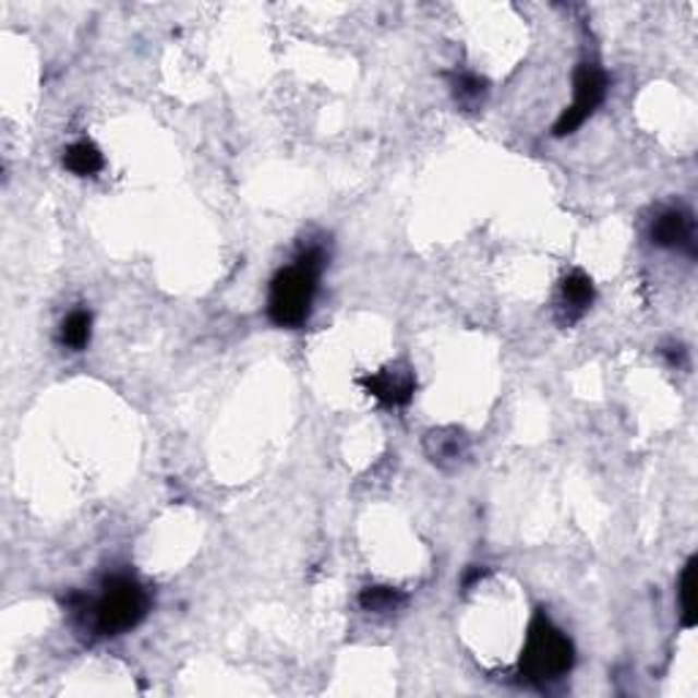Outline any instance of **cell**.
<instances>
[{
	"label": "cell",
	"instance_id": "6",
	"mask_svg": "<svg viewBox=\"0 0 698 698\" xmlns=\"http://www.w3.org/2000/svg\"><path fill=\"white\" fill-rule=\"evenodd\" d=\"M649 238H652L654 245L660 249H679L693 254L696 251V224H693V216L682 207H669V210L660 213L652 221V229H649Z\"/></svg>",
	"mask_w": 698,
	"mask_h": 698
},
{
	"label": "cell",
	"instance_id": "4",
	"mask_svg": "<svg viewBox=\"0 0 698 698\" xmlns=\"http://www.w3.org/2000/svg\"><path fill=\"white\" fill-rule=\"evenodd\" d=\"M609 91V76L598 63H581L573 74V104L559 115L554 123V136H567L578 129L594 109L603 104Z\"/></svg>",
	"mask_w": 698,
	"mask_h": 698
},
{
	"label": "cell",
	"instance_id": "9",
	"mask_svg": "<svg viewBox=\"0 0 698 698\" xmlns=\"http://www.w3.org/2000/svg\"><path fill=\"white\" fill-rule=\"evenodd\" d=\"M360 609L369 611V614H396L407 605V594L396 587H382V583H374V587H365L358 598Z\"/></svg>",
	"mask_w": 698,
	"mask_h": 698
},
{
	"label": "cell",
	"instance_id": "8",
	"mask_svg": "<svg viewBox=\"0 0 698 698\" xmlns=\"http://www.w3.org/2000/svg\"><path fill=\"white\" fill-rule=\"evenodd\" d=\"M594 284L587 273L573 270L562 278V300H559V320L562 325H573L583 311L592 305Z\"/></svg>",
	"mask_w": 698,
	"mask_h": 698
},
{
	"label": "cell",
	"instance_id": "2",
	"mask_svg": "<svg viewBox=\"0 0 698 698\" xmlns=\"http://www.w3.org/2000/svg\"><path fill=\"white\" fill-rule=\"evenodd\" d=\"M325 254L322 249L311 245L305 249L292 265L281 267L270 281V294H267V316L278 327H300L311 316L316 298V284H320Z\"/></svg>",
	"mask_w": 698,
	"mask_h": 698
},
{
	"label": "cell",
	"instance_id": "7",
	"mask_svg": "<svg viewBox=\"0 0 698 698\" xmlns=\"http://www.w3.org/2000/svg\"><path fill=\"white\" fill-rule=\"evenodd\" d=\"M423 450L440 469H456L469 456V436L456 425L425 431Z\"/></svg>",
	"mask_w": 698,
	"mask_h": 698
},
{
	"label": "cell",
	"instance_id": "11",
	"mask_svg": "<svg viewBox=\"0 0 698 698\" xmlns=\"http://www.w3.org/2000/svg\"><path fill=\"white\" fill-rule=\"evenodd\" d=\"M450 87H453V98H456V104L461 109H467V112L483 107L485 96H489V82H485L483 76L472 74V71H458V74L453 76Z\"/></svg>",
	"mask_w": 698,
	"mask_h": 698
},
{
	"label": "cell",
	"instance_id": "5",
	"mask_svg": "<svg viewBox=\"0 0 698 698\" xmlns=\"http://www.w3.org/2000/svg\"><path fill=\"white\" fill-rule=\"evenodd\" d=\"M360 385L365 387L369 396H374L376 401H382L385 407H404V404L412 401L414 387H418V380H414V371L409 365L393 363L385 365L376 374L363 376Z\"/></svg>",
	"mask_w": 698,
	"mask_h": 698
},
{
	"label": "cell",
	"instance_id": "12",
	"mask_svg": "<svg viewBox=\"0 0 698 698\" xmlns=\"http://www.w3.org/2000/svg\"><path fill=\"white\" fill-rule=\"evenodd\" d=\"M91 333H93V316L87 309H74L63 322H60V344L74 352H82V349L91 344Z\"/></svg>",
	"mask_w": 698,
	"mask_h": 698
},
{
	"label": "cell",
	"instance_id": "10",
	"mask_svg": "<svg viewBox=\"0 0 698 698\" xmlns=\"http://www.w3.org/2000/svg\"><path fill=\"white\" fill-rule=\"evenodd\" d=\"M63 164L69 172L80 174V178H91V174L101 172L104 156L91 140H80V142H74V145L65 147Z\"/></svg>",
	"mask_w": 698,
	"mask_h": 698
},
{
	"label": "cell",
	"instance_id": "3",
	"mask_svg": "<svg viewBox=\"0 0 698 698\" xmlns=\"http://www.w3.org/2000/svg\"><path fill=\"white\" fill-rule=\"evenodd\" d=\"M573 663H576L573 641L543 611H538L534 619L529 622L527 643H524L521 660H518V676L527 685L549 687L570 674Z\"/></svg>",
	"mask_w": 698,
	"mask_h": 698
},
{
	"label": "cell",
	"instance_id": "1",
	"mask_svg": "<svg viewBox=\"0 0 698 698\" xmlns=\"http://www.w3.org/2000/svg\"><path fill=\"white\" fill-rule=\"evenodd\" d=\"M151 609V594L136 578L112 576L98 598L71 594L69 611L85 630L98 638H115L134 630Z\"/></svg>",
	"mask_w": 698,
	"mask_h": 698
},
{
	"label": "cell",
	"instance_id": "13",
	"mask_svg": "<svg viewBox=\"0 0 698 698\" xmlns=\"http://www.w3.org/2000/svg\"><path fill=\"white\" fill-rule=\"evenodd\" d=\"M696 556H690V559L685 562V567H682V576H679V589H676V594H679V614H682V625L690 630V627L698 625V611H696Z\"/></svg>",
	"mask_w": 698,
	"mask_h": 698
},
{
	"label": "cell",
	"instance_id": "14",
	"mask_svg": "<svg viewBox=\"0 0 698 698\" xmlns=\"http://www.w3.org/2000/svg\"><path fill=\"white\" fill-rule=\"evenodd\" d=\"M483 576H485V570H483V567H474V570H469V573H467V576H464V587H467V589H469V587H472V583H474V581H480V578H483Z\"/></svg>",
	"mask_w": 698,
	"mask_h": 698
}]
</instances>
